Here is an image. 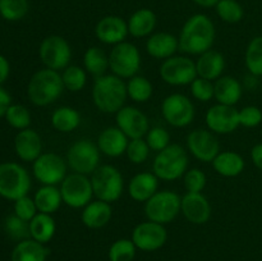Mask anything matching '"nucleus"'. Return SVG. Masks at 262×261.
<instances>
[{
    "label": "nucleus",
    "instance_id": "obj_46",
    "mask_svg": "<svg viewBox=\"0 0 262 261\" xmlns=\"http://www.w3.org/2000/svg\"><path fill=\"white\" fill-rule=\"evenodd\" d=\"M191 94L199 101H210L214 97V83L209 79L197 77L191 83Z\"/></svg>",
    "mask_w": 262,
    "mask_h": 261
},
{
    "label": "nucleus",
    "instance_id": "obj_51",
    "mask_svg": "<svg viewBox=\"0 0 262 261\" xmlns=\"http://www.w3.org/2000/svg\"><path fill=\"white\" fill-rule=\"evenodd\" d=\"M9 72H10L9 61L7 60L5 56L0 55V84H2L3 82L7 81V78L9 77Z\"/></svg>",
    "mask_w": 262,
    "mask_h": 261
},
{
    "label": "nucleus",
    "instance_id": "obj_7",
    "mask_svg": "<svg viewBox=\"0 0 262 261\" xmlns=\"http://www.w3.org/2000/svg\"><path fill=\"white\" fill-rule=\"evenodd\" d=\"M182 197L173 191H158L145 202V214L150 222L168 224L181 212Z\"/></svg>",
    "mask_w": 262,
    "mask_h": 261
},
{
    "label": "nucleus",
    "instance_id": "obj_32",
    "mask_svg": "<svg viewBox=\"0 0 262 261\" xmlns=\"http://www.w3.org/2000/svg\"><path fill=\"white\" fill-rule=\"evenodd\" d=\"M33 200L38 212L50 215L55 212L63 202L60 189L56 188V186H42L37 189Z\"/></svg>",
    "mask_w": 262,
    "mask_h": 261
},
{
    "label": "nucleus",
    "instance_id": "obj_31",
    "mask_svg": "<svg viewBox=\"0 0 262 261\" xmlns=\"http://www.w3.org/2000/svg\"><path fill=\"white\" fill-rule=\"evenodd\" d=\"M55 230V220L50 214L37 212L35 217L30 222L31 237H32V240L43 243V245L53 240Z\"/></svg>",
    "mask_w": 262,
    "mask_h": 261
},
{
    "label": "nucleus",
    "instance_id": "obj_29",
    "mask_svg": "<svg viewBox=\"0 0 262 261\" xmlns=\"http://www.w3.org/2000/svg\"><path fill=\"white\" fill-rule=\"evenodd\" d=\"M212 166L217 174L227 178L238 177L245 170V159L234 151H222L212 160Z\"/></svg>",
    "mask_w": 262,
    "mask_h": 261
},
{
    "label": "nucleus",
    "instance_id": "obj_27",
    "mask_svg": "<svg viewBox=\"0 0 262 261\" xmlns=\"http://www.w3.org/2000/svg\"><path fill=\"white\" fill-rule=\"evenodd\" d=\"M225 68V59L222 53L216 50H209L201 54L196 61L197 76L201 78L214 81L222 77Z\"/></svg>",
    "mask_w": 262,
    "mask_h": 261
},
{
    "label": "nucleus",
    "instance_id": "obj_37",
    "mask_svg": "<svg viewBox=\"0 0 262 261\" xmlns=\"http://www.w3.org/2000/svg\"><path fill=\"white\" fill-rule=\"evenodd\" d=\"M30 9L28 0H0V15L5 20L15 22L26 17Z\"/></svg>",
    "mask_w": 262,
    "mask_h": 261
},
{
    "label": "nucleus",
    "instance_id": "obj_35",
    "mask_svg": "<svg viewBox=\"0 0 262 261\" xmlns=\"http://www.w3.org/2000/svg\"><path fill=\"white\" fill-rule=\"evenodd\" d=\"M128 96L136 102H146L151 99L154 92L152 83L146 77L137 76L129 78L127 83Z\"/></svg>",
    "mask_w": 262,
    "mask_h": 261
},
{
    "label": "nucleus",
    "instance_id": "obj_50",
    "mask_svg": "<svg viewBox=\"0 0 262 261\" xmlns=\"http://www.w3.org/2000/svg\"><path fill=\"white\" fill-rule=\"evenodd\" d=\"M251 159L257 169L262 170V143H257L251 150Z\"/></svg>",
    "mask_w": 262,
    "mask_h": 261
},
{
    "label": "nucleus",
    "instance_id": "obj_21",
    "mask_svg": "<svg viewBox=\"0 0 262 261\" xmlns=\"http://www.w3.org/2000/svg\"><path fill=\"white\" fill-rule=\"evenodd\" d=\"M129 143L128 137L122 129L118 127L105 128L97 138V147L100 153L109 158H119L127 151V146Z\"/></svg>",
    "mask_w": 262,
    "mask_h": 261
},
{
    "label": "nucleus",
    "instance_id": "obj_25",
    "mask_svg": "<svg viewBox=\"0 0 262 261\" xmlns=\"http://www.w3.org/2000/svg\"><path fill=\"white\" fill-rule=\"evenodd\" d=\"M112 216L113 209L109 202L97 200V201H91L83 207L81 220L90 229H100L110 222Z\"/></svg>",
    "mask_w": 262,
    "mask_h": 261
},
{
    "label": "nucleus",
    "instance_id": "obj_1",
    "mask_svg": "<svg viewBox=\"0 0 262 261\" xmlns=\"http://www.w3.org/2000/svg\"><path fill=\"white\" fill-rule=\"evenodd\" d=\"M215 26L206 14L197 13L189 17L184 23L178 41L179 50L192 55H201L211 50L214 45Z\"/></svg>",
    "mask_w": 262,
    "mask_h": 261
},
{
    "label": "nucleus",
    "instance_id": "obj_28",
    "mask_svg": "<svg viewBox=\"0 0 262 261\" xmlns=\"http://www.w3.org/2000/svg\"><path fill=\"white\" fill-rule=\"evenodd\" d=\"M158 18L156 14L148 8H141L132 13V15L128 19V31L129 35L133 37H146V36L152 35V31L155 30Z\"/></svg>",
    "mask_w": 262,
    "mask_h": 261
},
{
    "label": "nucleus",
    "instance_id": "obj_49",
    "mask_svg": "<svg viewBox=\"0 0 262 261\" xmlns=\"http://www.w3.org/2000/svg\"><path fill=\"white\" fill-rule=\"evenodd\" d=\"M10 101H12V99H10V95L8 94V92L5 91L3 87H0V118L5 117L8 107L12 105L10 104Z\"/></svg>",
    "mask_w": 262,
    "mask_h": 261
},
{
    "label": "nucleus",
    "instance_id": "obj_45",
    "mask_svg": "<svg viewBox=\"0 0 262 261\" xmlns=\"http://www.w3.org/2000/svg\"><path fill=\"white\" fill-rule=\"evenodd\" d=\"M146 142L150 146L151 150L159 153L170 145V135L168 130L161 127L150 128V130L147 132V137H146Z\"/></svg>",
    "mask_w": 262,
    "mask_h": 261
},
{
    "label": "nucleus",
    "instance_id": "obj_39",
    "mask_svg": "<svg viewBox=\"0 0 262 261\" xmlns=\"http://www.w3.org/2000/svg\"><path fill=\"white\" fill-rule=\"evenodd\" d=\"M216 13L222 20L227 23H238L243 19L245 10L237 0H219Z\"/></svg>",
    "mask_w": 262,
    "mask_h": 261
},
{
    "label": "nucleus",
    "instance_id": "obj_40",
    "mask_svg": "<svg viewBox=\"0 0 262 261\" xmlns=\"http://www.w3.org/2000/svg\"><path fill=\"white\" fill-rule=\"evenodd\" d=\"M4 229L12 240L19 241V242L20 241L28 240V238L31 237L30 223L18 217L15 214L9 215V216L5 219Z\"/></svg>",
    "mask_w": 262,
    "mask_h": 261
},
{
    "label": "nucleus",
    "instance_id": "obj_44",
    "mask_svg": "<svg viewBox=\"0 0 262 261\" xmlns=\"http://www.w3.org/2000/svg\"><path fill=\"white\" fill-rule=\"evenodd\" d=\"M206 174L199 168L189 169L183 177L184 187H186L187 192H191V193H200L204 191V188L206 187Z\"/></svg>",
    "mask_w": 262,
    "mask_h": 261
},
{
    "label": "nucleus",
    "instance_id": "obj_4",
    "mask_svg": "<svg viewBox=\"0 0 262 261\" xmlns=\"http://www.w3.org/2000/svg\"><path fill=\"white\" fill-rule=\"evenodd\" d=\"M188 155L178 143H170L159 151L152 164L154 174L163 181H176L186 174L188 168Z\"/></svg>",
    "mask_w": 262,
    "mask_h": 261
},
{
    "label": "nucleus",
    "instance_id": "obj_20",
    "mask_svg": "<svg viewBox=\"0 0 262 261\" xmlns=\"http://www.w3.org/2000/svg\"><path fill=\"white\" fill-rule=\"evenodd\" d=\"M128 25L123 18L118 15H106L97 22L95 27V35L106 45H118L124 42L128 36Z\"/></svg>",
    "mask_w": 262,
    "mask_h": 261
},
{
    "label": "nucleus",
    "instance_id": "obj_6",
    "mask_svg": "<svg viewBox=\"0 0 262 261\" xmlns=\"http://www.w3.org/2000/svg\"><path fill=\"white\" fill-rule=\"evenodd\" d=\"M91 184L97 200L110 204L120 199L124 181L122 173L115 166L106 164V165H100L91 174Z\"/></svg>",
    "mask_w": 262,
    "mask_h": 261
},
{
    "label": "nucleus",
    "instance_id": "obj_30",
    "mask_svg": "<svg viewBox=\"0 0 262 261\" xmlns=\"http://www.w3.org/2000/svg\"><path fill=\"white\" fill-rule=\"evenodd\" d=\"M50 251L43 243L35 240H25L18 242L12 252V261H46Z\"/></svg>",
    "mask_w": 262,
    "mask_h": 261
},
{
    "label": "nucleus",
    "instance_id": "obj_19",
    "mask_svg": "<svg viewBox=\"0 0 262 261\" xmlns=\"http://www.w3.org/2000/svg\"><path fill=\"white\" fill-rule=\"evenodd\" d=\"M181 212L189 223L201 225L209 222L211 217V205L201 192L200 193L187 192L182 197Z\"/></svg>",
    "mask_w": 262,
    "mask_h": 261
},
{
    "label": "nucleus",
    "instance_id": "obj_10",
    "mask_svg": "<svg viewBox=\"0 0 262 261\" xmlns=\"http://www.w3.org/2000/svg\"><path fill=\"white\" fill-rule=\"evenodd\" d=\"M60 193L67 206L73 209L87 206L94 196L91 179L79 173L69 174L60 183Z\"/></svg>",
    "mask_w": 262,
    "mask_h": 261
},
{
    "label": "nucleus",
    "instance_id": "obj_14",
    "mask_svg": "<svg viewBox=\"0 0 262 261\" xmlns=\"http://www.w3.org/2000/svg\"><path fill=\"white\" fill-rule=\"evenodd\" d=\"M161 113L166 122L177 128L187 127L194 118L193 102L182 94H171L164 99Z\"/></svg>",
    "mask_w": 262,
    "mask_h": 261
},
{
    "label": "nucleus",
    "instance_id": "obj_17",
    "mask_svg": "<svg viewBox=\"0 0 262 261\" xmlns=\"http://www.w3.org/2000/svg\"><path fill=\"white\" fill-rule=\"evenodd\" d=\"M168 238L165 227L155 222H145L136 225L132 233V241L142 251H156L163 247Z\"/></svg>",
    "mask_w": 262,
    "mask_h": 261
},
{
    "label": "nucleus",
    "instance_id": "obj_34",
    "mask_svg": "<svg viewBox=\"0 0 262 261\" xmlns=\"http://www.w3.org/2000/svg\"><path fill=\"white\" fill-rule=\"evenodd\" d=\"M84 69L90 74L97 77L104 76L105 72L109 68V56L97 46H92L86 50L83 55Z\"/></svg>",
    "mask_w": 262,
    "mask_h": 261
},
{
    "label": "nucleus",
    "instance_id": "obj_43",
    "mask_svg": "<svg viewBox=\"0 0 262 261\" xmlns=\"http://www.w3.org/2000/svg\"><path fill=\"white\" fill-rule=\"evenodd\" d=\"M150 146L147 145L143 138H135L130 140L127 146V158L130 163L133 164H142L145 163L150 155Z\"/></svg>",
    "mask_w": 262,
    "mask_h": 261
},
{
    "label": "nucleus",
    "instance_id": "obj_48",
    "mask_svg": "<svg viewBox=\"0 0 262 261\" xmlns=\"http://www.w3.org/2000/svg\"><path fill=\"white\" fill-rule=\"evenodd\" d=\"M262 122V112L260 107L246 106L239 110V124L246 128H255L260 125Z\"/></svg>",
    "mask_w": 262,
    "mask_h": 261
},
{
    "label": "nucleus",
    "instance_id": "obj_23",
    "mask_svg": "<svg viewBox=\"0 0 262 261\" xmlns=\"http://www.w3.org/2000/svg\"><path fill=\"white\" fill-rule=\"evenodd\" d=\"M159 178L154 173L143 171L130 178L128 184V193L130 199L137 202H146L158 192Z\"/></svg>",
    "mask_w": 262,
    "mask_h": 261
},
{
    "label": "nucleus",
    "instance_id": "obj_24",
    "mask_svg": "<svg viewBox=\"0 0 262 261\" xmlns=\"http://www.w3.org/2000/svg\"><path fill=\"white\" fill-rule=\"evenodd\" d=\"M178 49V38L169 32L152 33L146 41V50H147L148 55L156 59L171 58Z\"/></svg>",
    "mask_w": 262,
    "mask_h": 261
},
{
    "label": "nucleus",
    "instance_id": "obj_16",
    "mask_svg": "<svg viewBox=\"0 0 262 261\" xmlns=\"http://www.w3.org/2000/svg\"><path fill=\"white\" fill-rule=\"evenodd\" d=\"M206 124L211 132L229 135L241 125L239 110L229 105H214L206 113Z\"/></svg>",
    "mask_w": 262,
    "mask_h": 261
},
{
    "label": "nucleus",
    "instance_id": "obj_38",
    "mask_svg": "<svg viewBox=\"0 0 262 261\" xmlns=\"http://www.w3.org/2000/svg\"><path fill=\"white\" fill-rule=\"evenodd\" d=\"M64 89L71 92H78L83 90L87 82V74L84 69L78 66H68L61 74Z\"/></svg>",
    "mask_w": 262,
    "mask_h": 261
},
{
    "label": "nucleus",
    "instance_id": "obj_26",
    "mask_svg": "<svg viewBox=\"0 0 262 261\" xmlns=\"http://www.w3.org/2000/svg\"><path fill=\"white\" fill-rule=\"evenodd\" d=\"M243 94L242 84L232 76H222L214 83V97L217 104L234 106Z\"/></svg>",
    "mask_w": 262,
    "mask_h": 261
},
{
    "label": "nucleus",
    "instance_id": "obj_41",
    "mask_svg": "<svg viewBox=\"0 0 262 261\" xmlns=\"http://www.w3.org/2000/svg\"><path fill=\"white\" fill-rule=\"evenodd\" d=\"M136 246L132 240H118L110 246V261H132L136 256Z\"/></svg>",
    "mask_w": 262,
    "mask_h": 261
},
{
    "label": "nucleus",
    "instance_id": "obj_18",
    "mask_svg": "<svg viewBox=\"0 0 262 261\" xmlns=\"http://www.w3.org/2000/svg\"><path fill=\"white\" fill-rule=\"evenodd\" d=\"M117 127L130 140L142 138L150 130V123L145 113L135 106H123L117 113Z\"/></svg>",
    "mask_w": 262,
    "mask_h": 261
},
{
    "label": "nucleus",
    "instance_id": "obj_11",
    "mask_svg": "<svg viewBox=\"0 0 262 261\" xmlns=\"http://www.w3.org/2000/svg\"><path fill=\"white\" fill-rule=\"evenodd\" d=\"M38 54L46 68L59 72L60 69H66L71 63L72 49L64 37L50 35L41 41Z\"/></svg>",
    "mask_w": 262,
    "mask_h": 261
},
{
    "label": "nucleus",
    "instance_id": "obj_12",
    "mask_svg": "<svg viewBox=\"0 0 262 261\" xmlns=\"http://www.w3.org/2000/svg\"><path fill=\"white\" fill-rule=\"evenodd\" d=\"M160 77L171 86L191 84L197 78L196 63L188 56H171L161 64Z\"/></svg>",
    "mask_w": 262,
    "mask_h": 261
},
{
    "label": "nucleus",
    "instance_id": "obj_13",
    "mask_svg": "<svg viewBox=\"0 0 262 261\" xmlns=\"http://www.w3.org/2000/svg\"><path fill=\"white\" fill-rule=\"evenodd\" d=\"M33 176L43 186H56L67 177V163L54 153L41 154L32 165Z\"/></svg>",
    "mask_w": 262,
    "mask_h": 261
},
{
    "label": "nucleus",
    "instance_id": "obj_8",
    "mask_svg": "<svg viewBox=\"0 0 262 261\" xmlns=\"http://www.w3.org/2000/svg\"><path fill=\"white\" fill-rule=\"evenodd\" d=\"M109 68L119 78H132L141 68V54L133 44L120 42L114 45L109 54Z\"/></svg>",
    "mask_w": 262,
    "mask_h": 261
},
{
    "label": "nucleus",
    "instance_id": "obj_36",
    "mask_svg": "<svg viewBox=\"0 0 262 261\" xmlns=\"http://www.w3.org/2000/svg\"><path fill=\"white\" fill-rule=\"evenodd\" d=\"M245 61L252 76H262V36H256L250 41L246 50Z\"/></svg>",
    "mask_w": 262,
    "mask_h": 261
},
{
    "label": "nucleus",
    "instance_id": "obj_5",
    "mask_svg": "<svg viewBox=\"0 0 262 261\" xmlns=\"http://www.w3.org/2000/svg\"><path fill=\"white\" fill-rule=\"evenodd\" d=\"M30 188V174L22 165L13 161L0 164V196L15 201L27 196Z\"/></svg>",
    "mask_w": 262,
    "mask_h": 261
},
{
    "label": "nucleus",
    "instance_id": "obj_22",
    "mask_svg": "<svg viewBox=\"0 0 262 261\" xmlns=\"http://www.w3.org/2000/svg\"><path fill=\"white\" fill-rule=\"evenodd\" d=\"M14 150L20 160L35 161L42 154L40 135L30 128L19 130L14 138Z\"/></svg>",
    "mask_w": 262,
    "mask_h": 261
},
{
    "label": "nucleus",
    "instance_id": "obj_42",
    "mask_svg": "<svg viewBox=\"0 0 262 261\" xmlns=\"http://www.w3.org/2000/svg\"><path fill=\"white\" fill-rule=\"evenodd\" d=\"M5 119L7 122L12 125L13 128H17V129H26L28 128V125L31 124V114L28 112V109L23 105L15 104L10 105L7 110V114H5Z\"/></svg>",
    "mask_w": 262,
    "mask_h": 261
},
{
    "label": "nucleus",
    "instance_id": "obj_3",
    "mask_svg": "<svg viewBox=\"0 0 262 261\" xmlns=\"http://www.w3.org/2000/svg\"><path fill=\"white\" fill-rule=\"evenodd\" d=\"M64 91L61 74L53 69H40L36 72L28 83V97L37 106L53 104Z\"/></svg>",
    "mask_w": 262,
    "mask_h": 261
},
{
    "label": "nucleus",
    "instance_id": "obj_47",
    "mask_svg": "<svg viewBox=\"0 0 262 261\" xmlns=\"http://www.w3.org/2000/svg\"><path fill=\"white\" fill-rule=\"evenodd\" d=\"M37 212L38 210L36 207L35 200H32L31 197L23 196L14 201V214L26 222L30 223Z\"/></svg>",
    "mask_w": 262,
    "mask_h": 261
},
{
    "label": "nucleus",
    "instance_id": "obj_2",
    "mask_svg": "<svg viewBox=\"0 0 262 261\" xmlns=\"http://www.w3.org/2000/svg\"><path fill=\"white\" fill-rule=\"evenodd\" d=\"M127 83L115 74L97 77L92 87V100L100 112L117 114L127 100Z\"/></svg>",
    "mask_w": 262,
    "mask_h": 261
},
{
    "label": "nucleus",
    "instance_id": "obj_15",
    "mask_svg": "<svg viewBox=\"0 0 262 261\" xmlns=\"http://www.w3.org/2000/svg\"><path fill=\"white\" fill-rule=\"evenodd\" d=\"M187 147L189 153L200 161L212 163L220 153V143L211 130L194 129L187 136Z\"/></svg>",
    "mask_w": 262,
    "mask_h": 261
},
{
    "label": "nucleus",
    "instance_id": "obj_9",
    "mask_svg": "<svg viewBox=\"0 0 262 261\" xmlns=\"http://www.w3.org/2000/svg\"><path fill=\"white\" fill-rule=\"evenodd\" d=\"M100 163V150L96 143L90 140H79L74 142L67 153V164L74 173L89 176L92 174Z\"/></svg>",
    "mask_w": 262,
    "mask_h": 261
},
{
    "label": "nucleus",
    "instance_id": "obj_33",
    "mask_svg": "<svg viewBox=\"0 0 262 261\" xmlns=\"http://www.w3.org/2000/svg\"><path fill=\"white\" fill-rule=\"evenodd\" d=\"M79 124H81V115L74 107H58L51 114V125L58 132L69 133L76 129V128H78Z\"/></svg>",
    "mask_w": 262,
    "mask_h": 261
},
{
    "label": "nucleus",
    "instance_id": "obj_52",
    "mask_svg": "<svg viewBox=\"0 0 262 261\" xmlns=\"http://www.w3.org/2000/svg\"><path fill=\"white\" fill-rule=\"evenodd\" d=\"M194 4H197L199 7L202 8H214L216 7V4L219 3V0H192Z\"/></svg>",
    "mask_w": 262,
    "mask_h": 261
}]
</instances>
